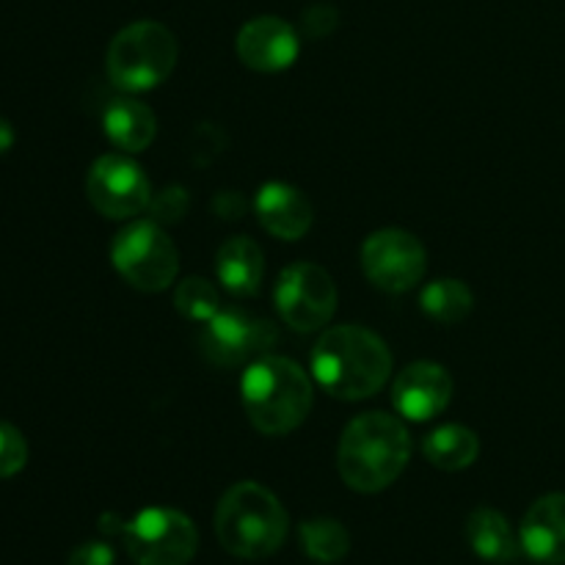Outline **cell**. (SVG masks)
<instances>
[{"instance_id":"obj_23","label":"cell","mask_w":565,"mask_h":565,"mask_svg":"<svg viewBox=\"0 0 565 565\" xmlns=\"http://www.w3.org/2000/svg\"><path fill=\"white\" fill-rule=\"evenodd\" d=\"M28 463V441L14 425L0 423V480L14 478Z\"/></svg>"},{"instance_id":"obj_10","label":"cell","mask_w":565,"mask_h":565,"mask_svg":"<svg viewBox=\"0 0 565 565\" xmlns=\"http://www.w3.org/2000/svg\"><path fill=\"white\" fill-rule=\"evenodd\" d=\"M362 268L373 287L384 292L414 290L425 279L428 270V254L419 237L406 230H379L364 241L362 246Z\"/></svg>"},{"instance_id":"obj_13","label":"cell","mask_w":565,"mask_h":565,"mask_svg":"<svg viewBox=\"0 0 565 565\" xmlns=\"http://www.w3.org/2000/svg\"><path fill=\"white\" fill-rule=\"evenodd\" d=\"M452 401V379L441 364L414 362L392 384V406L408 423L439 417Z\"/></svg>"},{"instance_id":"obj_21","label":"cell","mask_w":565,"mask_h":565,"mask_svg":"<svg viewBox=\"0 0 565 565\" xmlns=\"http://www.w3.org/2000/svg\"><path fill=\"white\" fill-rule=\"evenodd\" d=\"M301 550L318 563H340L351 550V535L337 519H309L298 527Z\"/></svg>"},{"instance_id":"obj_5","label":"cell","mask_w":565,"mask_h":565,"mask_svg":"<svg viewBox=\"0 0 565 565\" xmlns=\"http://www.w3.org/2000/svg\"><path fill=\"white\" fill-rule=\"evenodd\" d=\"M177 39L163 22L141 20L121 28L108 44L105 70L110 83L125 94L152 92L169 81L177 66Z\"/></svg>"},{"instance_id":"obj_2","label":"cell","mask_w":565,"mask_h":565,"mask_svg":"<svg viewBox=\"0 0 565 565\" xmlns=\"http://www.w3.org/2000/svg\"><path fill=\"white\" fill-rule=\"evenodd\" d=\"M412 458V436L401 417L386 412L359 414L345 425L337 450V469L348 489L379 494L390 489Z\"/></svg>"},{"instance_id":"obj_27","label":"cell","mask_w":565,"mask_h":565,"mask_svg":"<svg viewBox=\"0 0 565 565\" xmlns=\"http://www.w3.org/2000/svg\"><path fill=\"white\" fill-rule=\"evenodd\" d=\"M210 207H213V213L218 215V218L235 221V218H243V213H246V199H243L237 191H221L215 193Z\"/></svg>"},{"instance_id":"obj_7","label":"cell","mask_w":565,"mask_h":565,"mask_svg":"<svg viewBox=\"0 0 565 565\" xmlns=\"http://www.w3.org/2000/svg\"><path fill=\"white\" fill-rule=\"evenodd\" d=\"M125 546L136 565H188L199 550V533L182 511L147 508L127 522Z\"/></svg>"},{"instance_id":"obj_19","label":"cell","mask_w":565,"mask_h":565,"mask_svg":"<svg viewBox=\"0 0 565 565\" xmlns=\"http://www.w3.org/2000/svg\"><path fill=\"white\" fill-rule=\"evenodd\" d=\"M423 456L441 472H461L480 456V439L467 425H441L423 439Z\"/></svg>"},{"instance_id":"obj_6","label":"cell","mask_w":565,"mask_h":565,"mask_svg":"<svg viewBox=\"0 0 565 565\" xmlns=\"http://www.w3.org/2000/svg\"><path fill=\"white\" fill-rule=\"evenodd\" d=\"M116 274L141 292H163L180 274V252L154 221H132L110 243Z\"/></svg>"},{"instance_id":"obj_15","label":"cell","mask_w":565,"mask_h":565,"mask_svg":"<svg viewBox=\"0 0 565 565\" xmlns=\"http://www.w3.org/2000/svg\"><path fill=\"white\" fill-rule=\"evenodd\" d=\"M519 544L535 563H565V494H546L533 502L519 527Z\"/></svg>"},{"instance_id":"obj_14","label":"cell","mask_w":565,"mask_h":565,"mask_svg":"<svg viewBox=\"0 0 565 565\" xmlns=\"http://www.w3.org/2000/svg\"><path fill=\"white\" fill-rule=\"evenodd\" d=\"M254 213L265 232H270L279 241H301L312 230L315 210L307 193L298 191L287 182H265L254 199Z\"/></svg>"},{"instance_id":"obj_9","label":"cell","mask_w":565,"mask_h":565,"mask_svg":"<svg viewBox=\"0 0 565 565\" xmlns=\"http://www.w3.org/2000/svg\"><path fill=\"white\" fill-rule=\"evenodd\" d=\"M86 196L99 215L110 221L136 218L152 202V185L130 154L110 152L92 163L86 174Z\"/></svg>"},{"instance_id":"obj_16","label":"cell","mask_w":565,"mask_h":565,"mask_svg":"<svg viewBox=\"0 0 565 565\" xmlns=\"http://www.w3.org/2000/svg\"><path fill=\"white\" fill-rule=\"evenodd\" d=\"M103 130L116 149H121L125 154H136L154 141L158 116L141 99L119 97L105 108Z\"/></svg>"},{"instance_id":"obj_28","label":"cell","mask_w":565,"mask_h":565,"mask_svg":"<svg viewBox=\"0 0 565 565\" xmlns=\"http://www.w3.org/2000/svg\"><path fill=\"white\" fill-rule=\"evenodd\" d=\"M125 527L127 522L119 519V513H103V519H99V530L105 535H125Z\"/></svg>"},{"instance_id":"obj_24","label":"cell","mask_w":565,"mask_h":565,"mask_svg":"<svg viewBox=\"0 0 565 565\" xmlns=\"http://www.w3.org/2000/svg\"><path fill=\"white\" fill-rule=\"evenodd\" d=\"M188 204H191V199H188V191L182 185H169L163 188V191L152 193V202H149L147 213H149V221H154V224H177V221H182V215L188 213Z\"/></svg>"},{"instance_id":"obj_8","label":"cell","mask_w":565,"mask_h":565,"mask_svg":"<svg viewBox=\"0 0 565 565\" xmlns=\"http://www.w3.org/2000/svg\"><path fill=\"white\" fill-rule=\"evenodd\" d=\"M276 309L298 334L326 329L337 312V285L326 268L315 263L287 265L276 281Z\"/></svg>"},{"instance_id":"obj_18","label":"cell","mask_w":565,"mask_h":565,"mask_svg":"<svg viewBox=\"0 0 565 565\" xmlns=\"http://www.w3.org/2000/svg\"><path fill=\"white\" fill-rule=\"evenodd\" d=\"M467 539L475 555L486 563L508 565L516 561L519 539L513 535L511 522L494 508H475L467 519Z\"/></svg>"},{"instance_id":"obj_20","label":"cell","mask_w":565,"mask_h":565,"mask_svg":"<svg viewBox=\"0 0 565 565\" xmlns=\"http://www.w3.org/2000/svg\"><path fill=\"white\" fill-rule=\"evenodd\" d=\"M419 307L436 323L456 326L469 318L475 309V296L461 279H436L419 292Z\"/></svg>"},{"instance_id":"obj_12","label":"cell","mask_w":565,"mask_h":565,"mask_svg":"<svg viewBox=\"0 0 565 565\" xmlns=\"http://www.w3.org/2000/svg\"><path fill=\"white\" fill-rule=\"evenodd\" d=\"M237 58L254 72H285L296 64L301 53L298 31L281 17H254L237 31Z\"/></svg>"},{"instance_id":"obj_26","label":"cell","mask_w":565,"mask_h":565,"mask_svg":"<svg viewBox=\"0 0 565 565\" xmlns=\"http://www.w3.org/2000/svg\"><path fill=\"white\" fill-rule=\"evenodd\" d=\"M66 565H116V555L103 541H88V544H81L72 552Z\"/></svg>"},{"instance_id":"obj_22","label":"cell","mask_w":565,"mask_h":565,"mask_svg":"<svg viewBox=\"0 0 565 565\" xmlns=\"http://www.w3.org/2000/svg\"><path fill=\"white\" fill-rule=\"evenodd\" d=\"M174 307L182 318L193 320V323H207L210 318L221 312V296L207 279L202 276H188L180 281L174 290Z\"/></svg>"},{"instance_id":"obj_25","label":"cell","mask_w":565,"mask_h":565,"mask_svg":"<svg viewBox=\"0 0 565 565\" xmlns=\"http://www.w3.org/2000/svg\"><path fill=\"white\" fill-rule=\"evenodd\" d=\"M301 25H303V33H307L309 39H323V36H329V33L337 31V25H340V14H337L334 6L315 3L303 11Z\"/></svg>"},{"instance_id":"obj_4","label":"cell","mask_w":565,"mask_h":565,"mask_svg":"<svg viewBox=\"0 0 565 565\" xmlns=\"http://www.w3.org/2000/svg\"><path fill=\"white\" fill-rule=\"evenodd\" d=\"M215 535L230 555L259 561L285 544L287 511L274 491L243 480L221 497L215 508Z\"/></svg>"},{"instance_id":"obj_17","label":"cell","mask_w":565,"mask_h":565,"mask_svg":"<svg viewBox=\"0 0 565 565\" xmlns=\"http://www.w3.org/2000/svg\"><path fill=\"white\" fill-rule=\"evenodd\" d=\"M215 274H218V281L232 296H254L265 276L263 248L252 237H230L215 254Z\"/></svg>"},{"instance_id":"obj_3","label":"cell","mask_w":565,"mask_h":565,"mask_svg":"<svg viewBox=\"0 0 565 565\" xmlns=\"http://www.w3.org/2000/svg\"><path fill=\"white\" fill-rule=\"evenodd\" d=\"M312 381L307 370L285 356H263L241 379L246 417L263 436H287L312 412Z\"/></svg>"},{"instance_id":"obj_1","label":"cell","mask_w":565,"mask_h":565,"mask_svg":"<svg viewBox=\"0 0 565 565\" xmlns=\"http://www.w3.org/2000/svg\"><path fill=\"white\" fill-rule=\"evenodd\" d=\"M312 375L337 401H367L392 375V353L362 326H334L312 351Z\"/></svg>"},{"instance_id":"obj_29","label":"cell","mask_w":565,"mask_h":565,"mask_svg":"<svg viewBox=\"0 0 565 565\" xmlns=\"http://www.w3.org/2000/svg\"><path fill=\"white\" fill-rule=\"evenodd\" d=\"M14 147V127L6 119H0V154H6Z\"/></svg>"},{"instance_id":"obj_11","label":"cell","mask_w":565,"mask_h":565,"mask_svg":"<svg viewBox=\"0 0 565 565\" xmlns=\"http://www.w3.org/2000/svg\"><path fill=\"white\" fill-rule=\"evenodd\" d=\"M202 326V353L221 367L252 364L268 356L276 345V326L246 309L221 307V312Z\"/></svg>"}]
</instances>
